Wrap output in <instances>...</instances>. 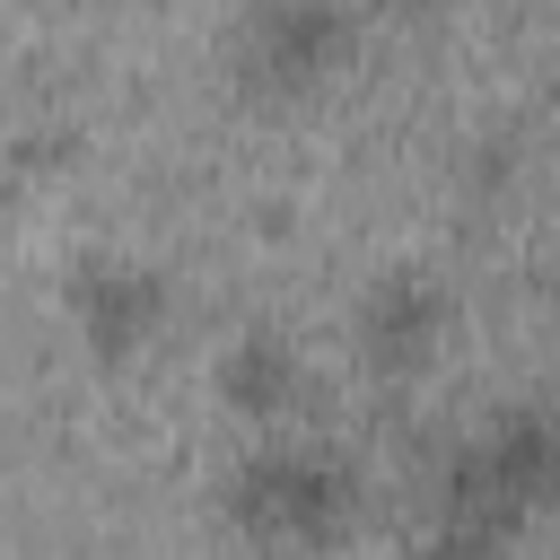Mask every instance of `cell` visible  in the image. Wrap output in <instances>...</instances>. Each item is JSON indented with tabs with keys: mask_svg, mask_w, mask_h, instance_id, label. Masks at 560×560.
<instances>
[{
	"mask_svg": "<svg viewBox=\"0 0 560 560\" xmlns=\"http://www.w3.org/2000/svg\"><path fill=\"white\" fill-rule=\"evenodd\" d=\"M359 464L306 429H262V446H245L219 490V516L254 560H332L359 534Z\"/></svg>",
	"mask_w": 560,
	"mask_h": 560,
	"instance_id": "6da1fadb",
	"label": "cell"
},
{
	"mask_svg": "<svg viewBox=\"0 0 560 560\" xmlns=\"http://www.w3.org/2000/svg\"><path fill=\"white\" fill-rule=\"evenodd\" d=\"M438 508L472 516L490 534H525L560 508V402H499L490 420H472L446 464H438Z\"/></svg>",
	"mask_w": 560,
	"mask_h": 560,
	"instance_id": "7a4b0ae2",
	"label": "cell"
},
{
	"mask_svg": "<svg viewBox=\"0 0 560 560\" xmlns=\"http://www.w3.org/2000/svg\"><path fill=\"white\" fill-rule=\"evenodd\" d=\"M359 61L350 0H254L236 26V88L262 105H306Z\"/></svg>",
	"mask_w": 560,
	"mask_h": 560,
	"instance_id": "3957f363",
	"label": "cell"
},
{
	"mask_svg": "<svg viewBox=\"0 0 560 560\" xmlns=\"http://www.w3.org/2000/svg\"><path fill=\"white\" fill-rule=\"evenodd\" d=\"M61 315L96 368H140L175 324V280L131 245H88L61 271Z\"/></svg>",
	"mask_w": 560,
	"mask_h": 560,
	"instance_id": "277c9868",
	"label": "cell"
},
{
	"mask_svg": "<svg viewBox=\"0 0 560 560\" xmlns=\"http://www.w3.org/2000/svg\"><path fill=\"white\" fill-rule=\"evenodd\" d=\"M455 341V289L429 262H385L350 306V350L376 385H420Z\"/></svg>",
	"mask_w": 560,
	"mask_h": 560,
	"instance_id": "5b68a950",
	"label": "cell"
},
{
	"mask_svg": "<svg viewBox=\"0 0 560 560\" xmlns=\"http://www.w3.org/2000/svg\"><path fill=\"white\" fill-rule=\"evenodd\" d=\"M210 385H219V402H228L245 429H298V411L315 402V368H306V350H298L289 324H245V332H228Z\"/></svg>",
	"mask_w": 560,
	"mask_h": 560,
	"instance_id": "8992f818",
	"label": "cell"
},
{
	"mask_svg": "<svg viewBox=\"0 0 560 560\" xmlns=\"http://www.w3.org/2000/svg\"><path fill=\"white\" fill-rule=\"evenodd\" d=\"M402 560H508V534H490V525H472V516H429V534L402 551Z\"/></svg>",
	"mask_w": 560,
	"mask_h": 560,
	"instance_id": "52a82bcc",
	"label": "cell"
},
{
	"mask_svg": "<svg viewBox=\"0 0 560 560\" xmlns=\"http://www.w3.org/2000/svg\"><path fill=\"white\" fill-rule=\"evenodd\" d=\"M359 9H376V18H429V9H446V0H359Z\"/></svg>",
	"mask_w": 560,
	"mask_h": 560,
	"instance_id": "ba28073f",
	"label": "cell"
}]
</instances>
